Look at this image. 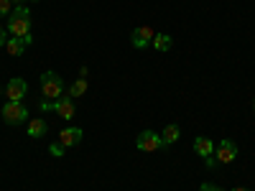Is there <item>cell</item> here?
Instances as JSON below:
<instances>
[{
  "instance_id": "cell-19",
  "label": "cell",
  "mask_w": 255,
  "mask_h": 191,
  "mask_svg": "<svg viewBox=\"0 0 255 191\" xmlns=\"http://www.w3.org/2000/svg\"><path fill=\"white\" fill-rule=\"evenodd\" d=\"M199 191H225V189H220V186H215V184H202Z\"/></svg>"
},
{
  "instance_id": "cell-11",
  "label": "cell",
  "mask_w": 255,
  "mask_h": 191,
  "mask_svg": "<svg viewBox=\"0 0 255 191\" xmlns=\"http://www.w3.org/2000/svg\"><path fill=\"white\" fill-rule=\"evenodd\" d=\"M46 133H49V125H46V120L33 117V120L28 122V138H44Z\"/></svg>"
},
{
  "instance_id": "cell-1",
  "label": "cell",
  "mask_w": 255,
  "mask_h": 191,
  "mask_svg": "<svg viewBox=\"0 0 255 191\" xmlns=\"http://www.w3.org/2000/svg\"><path fill=\"white\" fill-rule=\"evenodd\" d=\"M5 31L10 36H15V38H23L28 46L33 44V38H31V10H28V5H15L13 8V13L8 15Z\"/></svg>"
},
{
  "instance_id": "cell-7",
  "label": "cell",
  "mask_w": 255,
  "mask_h": 191,
  "mask_svg": "<svg viewBox=\"0 0 255 191\" xmlns=\"http://www.w3.org/2000/svg\"><path fill=\"white\" fill-rule=\"evenodd\" d=\"M26 92H28L26 79H20V77L8 79V84H5V97H8L10 102H20V99L26 97Z\"/></svg>"
},
{
  "instance_id": "cell-4",
  "label": "cell",
  "mask_w": 255,
  "mask_h": 191,
  "mask_svg": "<svg viewBox=\"0 0 255 191\" xmlns=\"http://www.w3.org/2000/svg\"><path fill=\"white\" fill-rule=\"evenodd\" d=\"M26 117H28V107L23 102H5L3 104V120L8 122V125H23L26 122Z\"/></svg>"
},
{
  "instance_id": "cell-21",
  "label": "cell",
  "mask_w": 255,
  "mask_h": 191,
  "mask_svg": "<svg viewBox=\"0 0 255 191\" xmlns=\"http://www.w3.org/2000/svg\"><path fill=\"white\" fill-rule=\"evenodd\" d=\"M13 5H26V0H10Z\"/></svg>"
},
{
  "instance_id": "cell-18",
  "label": "cell",
  "mask_w": 255,
  "mask_h": 191,
  "mask_svg": "<svg viewBox=\"0 0 255 191\" xmlns=\"http://www.w3.org/2000/svg\"><path fill=\"white\" fill-rule=\"evenodd\" d=\"M204 166H207V168H217L220 163H217V158H215V156H209V158H204Z\"/></svg>"
},
{
  "instance_id": "cell-10",
  "label": "cell",
  "mask_w": 255,
  "mask_h": 191,
  "mask_svg": "<svg viewBox=\"0 0 255 191\" xmlns=\"http://www.w3.org/2000/svg\"><path fill=\"white\" fill-rule=\"evenodd\" d=\"M194 151H197V156L209 158V156H215V143H212V138L199 135V138H194Z\"/></svg>"
},
{
  "instance_id": "cell-16",
  "label": "cell",
  "mask_w": 255,
  "mask_h": 191,
  "mask_svg": "<svg viewBox=\"0 0 255 191\" xmlns=\"http://www.w3.org/2000/svg\"><path fill=\"white\" fill-rule=\"evenodd\" d=\"M13 3H10V0H0V18H3V15H10L13 13Z\"/></svg>"
},
{
  "instance_id": "cell-8",
  "label": "cell",
  "mask_w": 255,
  "mask_h": 191,
  "mask_svg": "<svg viewBox=\"0 0 255 191\" xmlns=\"http://www.w3.org/2000/svg\"><path fill=\"white\" fill-rule=\"evenodd\" d=\"M153 36H156V31H153V28H148V26H138V28L133 31V36H130V44H133L135 49H145L148 44H153Z\"/></svg>"
},
{
  "instance_id": "cell-22",
  "label": "cell",
  "mask_w": 255,
  "mask_h": 191,
  "mask_svg": "<svg viewBox=\"0 0 255 191\" xmlns=\"http://www.w3.org/2000/svg\"><path fill=\"white\" fill-rule=\"evenodd\" d=\"M232 191H250V189H245V186H238V189H232Z\"/></svg>"
},
{
  "instance_id": "cell-12",
  "label": "cell",
  "mask_w": 255,
  "mask_h": 191,
  "mask_svg": "<svg viewBox=\"0 0 255 191\" xmlns=\"http://www.w3.org/2000/svg\"><path fill=\"white\" fill-rule=\"evenodd\" d=\"M161 138H163V145H174V143L181 138V127L174 125V122H171V125H166V127H163V133H161Z\"/></svg>"
},
{
  "instance_id": "cell-14",
  "label": "cell",
  "mask_w": 255,
  "mask_h": 191,
  "mask_svg": "<svg viewBox=\"0 0 255 191\" xmlns=\"http://www.w3.org/2000/svg\"><path fill=\"white\" fill-rule=\"evenodd\" d=\"M171 46H174V38L168 36V33H156L153 36V49L156 51H168Z\"/></svg>"
},
{
  "instance_id": "cell-17",
  "label": "cell",
  "mask_w": 255,
  "mask_h": 191,
  "mask_svg": "<svg viewBox=\"0 0 255 191\" xmlns=\"http://www.w3.org/2000/svg\"><path fill=\"white\" fill-rule=\"evenodd\" d=\"M49 151H51V156L59 158V156H64V151H67V148H64L61 143H51V145H49Z\"/></svg>"
},
{
  "instance_id": "cell-5",
  "label": "cell",
  "mask_w": 255,
  "mask_h": 191,
  "mask_svg": "<svg viewBox=\"0 0 255 191\" xmlns=\"http://www.w3.org/2000/svg\"><path fill=\"white\" fill-rule=\"evenodd\" d=\"M135 145H138V151H143V153H153V151H158V148H163V138L158 133H153V130H143L135 138Z\"/></svg>"
},
{
  "instance_id": "cell-13",
  "label": "cell",
  "mask_w": 255,
  "mask_h": 191,
  "mask_svg": "<svg viewBox=\"0 0 255 191\" xmlns=\"http://www.w3.org/2000/svg\"><path fill=\"white\" fill-rule=\"evenodd\" d=\"M26 46H28V44H26L23 38H15V36H10V38H8V44H5V51H8L10 56H20V54L26 51Z\"/></svg>"
},
{
  "instance_id": "cell-20",
  "label": "cell",
  "mask_w": 255,
  "mask_h": 191,
  "mask_svg": "<svg viewBox=\"0 0 255 191\" xmlns=\"http://www.w3.org/2000/svg\"><path fill=\"white\" fill-rule=\"evenodd\" d=\"M8 38H10V36H5V28L0 26V49H3V46L8 44Z\"/></svg>"
},
{
  "instance_id": "cell-3",
  "label": "cell",
  "mask_w": 255,
  "mask_h": 191,
  "mask_svg": "<svg viewBox=\"0 0 255 191\" xmlns=\"http://www.w3.org/2000/svg\"><path fill=\"white\" fill-rule=\"evenodd\" d=\"M41 92L46 99H61L64 97V79L56 72H44L41 74Z\"/></svg>"
},
{
  "instance_id": "cell-9",
  "label": "cell",
  "mask_w": 255,
  "mask_h": 191,
  "mask_svg": "<svg viewBox=\"0 0 255 191\" xmlns=\"http://www.w3.org/2000/svg\"><path fill=\"white\" fill-rule=\"evenodd\" d=\"M82 127H64V130L59 133V143L64 145V148H74V145H79L82 143Z\"/></svg>"
},
{
  "instance_id": "cell-6",
  "label": "cell",
  "mask_w": 255,
  "mask_h": 191,
  "mask_svg": "<svg viewBox=\"0 0 255 191\" xmlns=\"http://www.w3.org/2000/svg\"><path fill=\"white\" fill-rule=\"evenodd\" d=\"M215 158H217V163H232L238 158V143L230 140V138L220 140L215 145Z\"/></svg>"
},
{
  "instance_id": "cell-23",
  "label": "cell",
  "mask_w": 255,
  "mask_h": 191,
  "mask_svg": "<svg viewBox=\"0 0 255 191\" xmlns=\"http://www.w3.org/2000/svg\"><path fill=\"white\" fill-rule=\"evenodd\" d=\"M253 110H255V102H253Z\"/></svg>"
},
{
  "instance_id": "cell-15",
  "label": "cell",
  "mask_w": 255,
  "mask_h": 191,
  "mask_svg": "<svg viewBox=\"0 0 255 191\" xmlns=\"http://www.w3.org/2000/svg\"><path fill=\"white\" fill-rule=\"evenodd\" d=\"M84 92H87V79H84V77H79V79L72 84V87H69V97L74 99V97H82Z\"/></svg>"
},
{
  "instance_id": "cell-2",
  "label": "cell",
  "mask_w": 255,
  "mask_h": 191,
  "mask_svg": "<svg viewBox=\"0 0 255 191\" xmlns=\"http://www.w3.org/2000/svg\"><path fill=\"white\" fill-rule=\"evenodd\" d=\"M41 107V112H56L59 117H64V120H74V115H77V104H74V99L72 97H61V99H44L38 104Z\"/></svg>"
}]
</instances>
